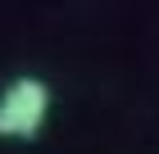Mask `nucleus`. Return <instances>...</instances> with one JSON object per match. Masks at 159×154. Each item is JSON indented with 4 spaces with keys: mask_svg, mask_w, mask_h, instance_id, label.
I'll list each match as a JSON object with an SVG mask.
<instances>
[{
    "mask_svg": "<svg viewBox=\"0 0 159 154\" xmlns=\"http://www.w3.org/2000/svg\"><path fill=\"white\" fill-rule=\"evenodd\" d=\"M50 118V86L41 77H14L0 91V136L5 141H37Z\"/></svg>",
    "mask_w": 159,
    "mask_h": 154,
    "instance_id": "f257e3e1",
    "label": "nucleus"
}]
</instances>
